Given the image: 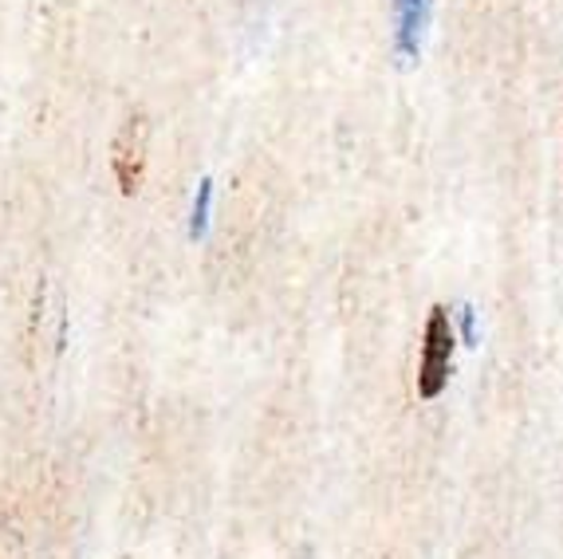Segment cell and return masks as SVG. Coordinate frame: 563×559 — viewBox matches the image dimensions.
<instances>
[{
	"mask_svg": "<svg viewBox=\"0 0 563 559\" xmlns=\"http://www.w3.org/2000/svg\"><path fill=\"white\" fill-rule=\"evenodd\" d=\"M457 319H461V339H465V347H477V311L461 308Z\"/></svg>",
	"mask_w": 563,
	"mask_h": 559,
	"instance_id": "5",
	"label": "cell"
},
{
	"mask_svg": "<svg viewBox=\"0 0 563 559\" xmlns=\"http://www.w3.org/2000/svg\"><path fill=\"white\" fill-rule=\"evenodd\" d=\"M453 324L450 311L433 308L426 319V336H422V363H418V394L422 398H438L450 383V366H453Z\"/></svg>",
	"mask_w": 563,
	"mask_h": 559,
	"instance_id": "1",
	"label": "cell"
},
{
	"mask_svg": "<svg viewBox=\"0 0 563 559\" xmlns=\"http://www.w3.org/2000/svg\"><path fill=\"white\" fill-rule=\"evenodd\" d=\"M390 17H395V56L402 67L422 59L426 29L433 17V0H390Z\"/></svg>",
	"mask_w": 563,
	"mask_h": 559,
	"instance_id": "2",
	"label": "cell"
},
{
	"mask_svg": "<svg viewBox=\"0 0 563 559\" xmlns=\"http://www.w3.org/2000/svg\"><path fill=\"white\" fill-rule=\"evenodd\" d=\"M142 162H146V122H142V114H134L114 139V177H119V189L126 197L139 194Z\"/></svg>",
	"mask_w": 563,
	"mask_h": 559,
	"instance_id": "3",
	"label": "cell"
},
{
	"mask_svg": "<svg viewBox=\"0 0 563 559\" xmlns=\"http://www.w3.org/2000/svg\"><path fill=\"white\" fill-rule=\"evenodd\" d=\"M209 213H213V182L201 177L198 182V197H194V209H189V237L201 241L209 233Z\"/></svg>",
	"mask_w": 563,
	"mask_h": 559,
	"instance_id": "4",
	"label": "cell"
}]
</instances>
